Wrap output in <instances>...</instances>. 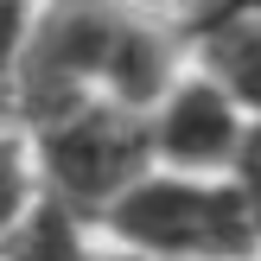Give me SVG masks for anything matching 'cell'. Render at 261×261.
<instances>
[{"label":"cell","mask_w":261,"mask_h":261,"mask_svg":"<svg viewBox=\"0 0 261 261\" xmlns=\"http://www.w3.org/2000/svg\"><path fill=\"white\" fill-rule=\"evenodd\" d=\"M25 153H32V178L38 198L70 211L76 223L96 229L140 178L153 172L147 153V121L115 102H76V109L51 115L25 134Z\"/></svg>","instance_id":"1"},{"label":"cell","mask_w":261,"mask_h":261,"mask_svg":"<svg viewBox=\"0 0 261 261\" xmlns=\"http://www.w3.org/2000/svg\"><path fill=\"white\" fill-rule=\"evenodd\" d=\"M102 249L140 261H261V242L223 178L147 172L109 217L96 223Z\"/></svg>","instance_id":"2"},{"label":"cell","mask_w":261,"mask_h":261,"mask_svg":"<svg viewBox=\"0 0 261 261\" xmlns=\"http://www.w3.org/2000/svg\"><path fill=\"white\" fill-rule=\"evenodd\" d=\"M109 32H115V7H38L32 13V38H25L19 76L7 96V115L19 134H32L38 121L76 109V102H96Z\"/></svg>","instance_id":"3"},{"label":"cell","mask_w":261,"mask_h":261,"mask_svg":"<svg viewBox=\"0 0 261 261\" xmlns=\"http://www.w3.org/2000/svg\"><path fill=\"white\" fill-rule=\"evenodd\" d=\"M140 121H147L153 172H178V178H223L229 160H236V147H242V134H249L242 109L211 76H198L191 64Z\"/></svg>","instance_id":"4"},{"label":"cell","mask_w":261,"mask_h":261,"mask_svg":"<svg viewBox=\"0 0 261 261\" xmlns=\"http://www.w3.org/2000/svg\"><path fill=\"white\" fill-rule=\"evenodd\" d=\"M185 64L211 76L242 121H261V7H191L172 19Z\"/></svg>","instance_id":"5"},{"label":"cell","mask_w":261,"mask_h":261,"mask_svg":"<svg viewBox=\"0 0 261 261\" xmlns=\"http://www.w3.org/2000/svg\"><path fill=\"white\" fill-rule=\"evenodd\" d=\"M178 76H185V45H178L172 19H147V13L115 7V32H109V51H102L96 96L127 109V115H147Z\"/></svg>","instance_id":"6"},{"label":"cell","mask_w":261,"mask_h":261,"mask_svg":"<svg viewBox=\"0 0 261 261\" xmlns=\"http://www.w3.org/2000/svg\"><path fill=\"white\" fill-rule=\"evenodd\" d=\"M0 261H102V242H96L89 223H76L70 211H58V204L38 198L32 211H25V223L7 236Z\"/></svg>","instance_id":"7"},{"label":"cell","mask_w":261,"mask_h":261,"mask_svg":"<svg viewBox=\"0 0 261 261\" xmlns=\"http://www.w3.org/2000/svg\"><path fill=\"white\" fill-rule=\"evenodd\" d=\"M32 204H38V178H32L25 134L19 127H0V249H7V236L25 223Z\"/></svg>","instance_id":"8"},{"label":"cell","mask_w":261,"mask_h":261,"mask_svg":"<svg viewBox=\"0 0 261 261\" xmlns=\"http://www.w3.org/2000/svg\"><path fill=\"white\" fill-rule=\"evenodd\" d=\"M223 185L236 191L242 217H249V229H255V242H261V121H249V134H242V147H236V160H229Z\"/></svg>","instance_id":"9"},{"label":"cell","mask_w":261,"mask_h":261,"mask_svg":"<svg viewBox=\"0 0 261 261\" xmlns=\"http://www.w3.org/2000/svg\"><path fill=\"white\" fill-rule=\"evenodd\" d=\"M32 13H38V7H13V0H0V109H7L13 76H19L25 38H32ZM7 127H13V115H7Z\"/></svg>","instance_id":"10"},{"label":"cell","mask_w":261,"mask_h":261,"mask_svg":"<svg viewBox=\"0 0 261 261\" xmlns=\"http://www.w3.org/2000/svg\"><path fill=\"white\" fill-rule=\"evenodd\" d=\"M102 261H140V255H121V249H102Z\"/></svg>","instance_id":"11"}]
</instances>
